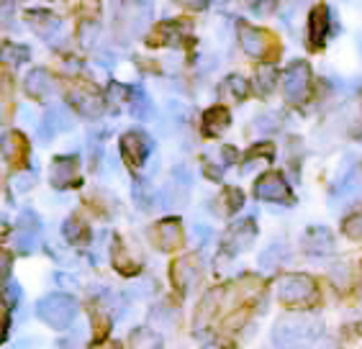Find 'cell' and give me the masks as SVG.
Here are the masks:
<instances>
[{"label":"cell","instance_id":"cell-1","mask_svg":"<svg viewBox=\"0 0 362 349\" xmlns=\"http://www.w3.org/2000/svg\"><path fill=\"white\" fill-rule=\"evenodd\" d=\"M319 316L308 314H286L272 326V344L278 349H311L321 336Z\"/></svg>","mask_w":362,"mask_h":349},{"label":"cell","instance_id":"cell-2","mask_svg":"<svg viewBox=\"0 0 362 349\" xmlns=\"http://www.w3.org/2000/svg\"><path fill=\"white\" fill-rule=\"evenodd\" d=\"M36 316L42 319L47 326L52 329H67L77 319V303L72 295L64 293H52L36 303Z\"/></svg>","mask_w":362,"mask_h":349},{"label":"cell","instance_id":"cell-3","mask_svg":"<svg viewBox=\"0 0 362 349\" xmlns=\"http://www.w3.org/2000/svg\"><path fill=\"white\" fill-rule=\"evenodd\" d=\"M275 293L278 298L293 308H306L311 306L319 295V285H316L314 278L308 275H283L275 285Z\"/></svg>","mask_w":362,"mask_h":349},{"label":"cell","instance_id":"cell-4","mask_svg":"<svg viewBox=\"0 0 362 349\" xmlns=\"http://www.w3.org/2000/svg\"><path fill=\"white\" fill-rule=\"evenodd\" d=\"M308 85H311V70H308V64L306 62H293L286 72V80H283L286 98L291 100V103H300V100H306Z\"/></svg>","mask_w":362,"mask_h":349},{"label":"cell","instance_id":"cell-5","mask_svg":"<svg viewBox=\"0 0 362 349\" xmlns=\"http://www.w3.org/2000/svg\"><path fill=\"white\" fill-rule=\"evenodd\" d=\"M255 196L259 201H270V203H291V188H288V182L283 180V174L278 172H267L262 174L257 182H255Z\"/></svg>","mask_w":362,"mask_h":349},{"label":"cell","instance_id":"cell-6","mask_svg":"<svg viewBox=\"0 0 362 349\" xmlns=\"http://www.w3.org/2000/svg\"><path fill=\"white\" fill-rule=\"evenodd\" d=\"M152 152V139L146 136L144 131H129L124 134V139H121V154L126 157V162L132 165V167H141L146 162Z\"/></svg>","mask_w":362,"mask_h":349},{"label":"cell","instance_id":"cell-7","mask_svg":"<svg viewBox=\"0 0 362 349\" xmlns=\"http://www.w3.org/2000/svg\"><path fill=\"white\" fill-rule=\"evenodd\" d=\"M239 42H242V49L250 57H265L267 52L275 47L272 36L267 31H259V28H252L247 23H239Z\"/></svg>","mask_w":362,"mask_h":349},{"label":"cell","instance_id":"cell-8","mask_svg":"<svg viewBox=\"0 0 362 349\" xmlns=\"http://www.w3.org/2000/svg\"><path fill=\"white\" fill-rule=\"evenodd\" d=\"M303 252L314 254V257H327V254H332V252H334V237H332V231L324 229V226L308 229L306 237H303Z\"/></svg>","mask_w":362,"mask_h":349},{"label":"cell","instance_id":"cell-9","mask_svg":"<svg viewBox=\"0 0 362 349\" xmlns=\"http://www.w3.org/2000/svg\"><path fill=\"white\" fill-rule=\"evenodd\" d=\"M36 242H39V218L34 213H23L18 218V231H16V249L28 254L36 249Z\"/></svg>","mask_w":362,"mask_h":349},{"label":"cell","instance_id":"cell-10","mask_svg":"<svg viewBox=\"0 0 362 349\" xmlns=\"http://www.w3.org/2000/svg\"><path fill=\"white\" fill-rule=\"evenodd\" d=\"M255 221L252 218H247V221H239L234 229L226 234V242H223V249L231 252V254H237V252H242L244 247L252 244V239H255Z\"/></svg>","mask_w":362,"mask_h":349},{"label":"cell","instance_id":"cell-11","mask_svg":"<svg viewBox=\"0 0 362 349\" xmlns=\"http://www.w3.org/2000/svg\"><path fill=\"white\" fill-rule=\"evenodd\" d=\"M154 244L160 247L162 252H173L175 247L180 244V224L177 218H168V221H160L154 226Z\"/></svg>","mask_w":362,"mask_h":349},{"label":"cell","instance_id":"cell-12","mask_svg":"<svg viewBox=\"0 0 362 349\" xmlns=\"http://www.w3.org/2000/svg\"><path fill=\"white\" fill-rule=\"evenodd\" d=\"M329 34V8L327 6H314L311 16H308V39L314 47H321Z\"/></svg>","mask_w":362,"mask_h":349},{"label":"cell","instance_id":"cell-13","mask_svg":"<svg viewBox=\"0 0 362 349\" xmlns=\"http://www.w3.org/2000/svg\"><path fill=\"white\" fill-rule=\"evenodd\" d=\"M77 177V160L75 157H57L52 162V185L54 188H67Z\"/></svg>","mask_w":362,"mask_h":349},{"label":"cell","instance_id":"cell-14","mask_svg":"<svg viewBox=\"0 0 362 349\" xmlns=\"http://www.w3.org/2000/svg\"><path fill=\"white\" fill-rule=\"evenodd\" d=\"M229 121H231V116L226 108H221V105L209 108V111L203 113V131L209 134V136H216L223 129H229Z\"/></svg>","mask_w":362,"mask_h":349},{"label":"cell","instance_id":"cell-15","mask_svg":"<svg viewBox=\"0 0 362 349\" xmlns=\"http://www.w3.org/2000/svg\"><path fill=\"white\" fill-rule=\"evenodd\" d=\"M72 119H70V113H67V108H62V105H57V108H52L47 116V121H44V131L42 136L44 139H49V136H54L57 131H64V129H70Z\"/></svg>","mask_w":362,"mask_h":349},{"label":"cell","instance_id":"cell-16","mask_svg":"<svg viewBox=\"0 0 362 349\" xmlns=\"http://www.w3.org/2000/svg\"><path fill=\"white\" fill-rule=\"evenodd\" d=\"M334 196L339 198L341 203H347V201H355V198H360V196H362V177H360V172H349V174H344V177L339 180V185H337Z\"/></svg>","mask_w":362,"mask_h":349},{"label":"cell","instance_id":"cell-17","mask_svg":"<svg viewBox=\"0 0 362 349\" xmlns=\"http://www.w3.org/2000/svg\"><path fill=\"white\" fill-rule=\"evenodd\" d=\"M26 90L31 93L34 98H44V95L52 93V77L44 70H34L26 77Z\"/></svg>","mask_w":362,"mask_h":349},{"label":"cell","instance_id":"cell-18","mask_svg":"<svg viewBox=\"0 0 362 349\" xmlns=\"http://www.w3.org/2000/svg\"><path fill=\"white\" fill-rule=\"evenodd\" d=\"M190 265H193V259L190 257L177 259V262L173 265V280L182 288V290H188L190 283H193V278H195V270H190Z\"/></svg>","mask_w":362,"mask_h":349},{"label":"cell","instance_id":"cell-19","mask_svg":"<svg viewBox=\"0 0 362 349\" xmlns=\"http://www.w3.org/2000/svg\"><path fill=\"white\" fill-rule=\"evenodd\" d=\"M26 59H28L26 47H18V44H3V47H0V62L3 64L16 67V64L26 62Z\"/></svg>","mask_w":362,"mask_h":349},{"label":"cell","instance_id":"cell-20","mask_svg":"<svg viewBox=\"0 0 362 349\" xmlns=\"http://www.w3.org/2000/svg\"><path fill=\"white\" fill-rule=\"evenodd\" d=\"M132 347L134 349H162V342L157 334L139 329V331H134L132 334Z\"/></svg>","mask_w":362,"mask_h":349},{"label":"cell","instance_id":"cell-21","mask_svg":"<svg viewBox=\"0 0 362 349\" xmlns=\"http://www.w3.org/2000/svg\"><path fill=\"white\" fill-rule=\"evenodd\" d=\"M280 259H283V244H270L267 247L265 252H262V254H259V267H262V270H267V273H270V270H275V267L280 265Z\"/></svg>","mask_w":362,"mask_h":349},{"label":"cell","instance_id":"cell-22","mask_svg":"<svg viewBox=\"0 0 362 349\" xmlns=\"http://www.w3.org/2000/svg\"><path fill=\"white\" fill-rule=\"evenodd\" d=\"M113 267L124 275H136V262L126 254V249L121 244H116V249H113Z\"/></svg>","mask_w":362,"mask_h":349},{"label":"cell","instance_id":"cell-23","mask_svg":"<svg viewBox=\"0 0 362 349\" xmlns=\"http://www.w3.org/2000/svg\"><path fill=\"white\" fill-rule=\"evenodd\" d=\"M64 237H67V242H72V244H80V242L88 239V226H85L80 218H70V221L64 224Z\"/></svg>","mask_w":362,"mask_h":349},{"label":"cell","instance_id":"cell-24","mask_svg":"<svg viewBox=\"0 0 362 349\" xmlns=\"http://www.w3.org/2000/svg\"><path fill=\"white\" fill-rule=\"evenodd\" d=\"M75 105H77V111L85 113V116H98V113H100V100H98L95 95H83V93H77Z\"/></svg>","mask_w":362,"mask_h":349},{"label":"cell","instance_id":"cell-25","mask_svg":"<svg viewBox=\"0 0 362 349\" xmlns=\"http://www.w3.org/2000/svg\"><path fill=\"white\" fill-rule=\"evenodd\" d=\"M341 231L347 234L349 239H355V242H362V213H355V216H349L341 226Z\"/></svg>","mask_w":362,"mask_h":349},{"label":"cell","instance_id":"cell-26","mask_svg":"<svg viewBox=\"0 0 362 349\" xmlns=\"http://www.w3.org/2000/svg\"><path fill=\"white\" fill-rule=\"evenodd\" d=\"M332 280H334V285L339 288V290H347V288L352 285V273H349V265H337L334 270H332Z\"/></svg>","mask_w":362,"mask_h":349},{"label":"cell","instance_id":"cell-27","mask_svg":"<svg viewBox=\"0 0 362 349\" xmlns=\"http://www.w3.org/2000/svg\"><path fill=\"white\" fill-rule=\"evenodd\" d=\"M223 201H226V213H234V211H239V208H242V203H244L242 190L229 188L226 193H223Z\"/></svg>","mask_w":362,"mask_h":349},{"label":"cell","instance_id":"cell-28","mask_svg":"<svg viewBox=\"0 0 362 349\" xmlns=\"http://www.w3.org/2000/svg\"><path fill=\"white\" fill-rule=\"evenodd\" d=\"M13 270V257H11V252L0 249V280H6Z\"/></svg>","mask_w":362,"mask_h":349},{"label":"cell","instance_id":"cell-29","mask_svg":"<svg viewBox=\"0 0 362 349\" xmlns=\"http://www.w3.org/2000/svg\"><path fill=\"white\" fill-rule=\"evenodd\" d=\"M226 85H231V93H234V98L242 100L244 95H247V83H244L242 77H229V80H226Z\"/></svg>","mask_w":362,"mask_h":349},{"label":"cell","instance_id":"cell-30","mask_svg":"<svg viewBox=\"0 0 362 349\" xmlns=\"http://www.w3.org/2000/svg\"><path fill=\"white\" fill-rule=\"evenodd\" d=\"M21 298V285L18 283H8L6 285V303L8 306H16V300Z\"/></svg>","mask_w":362,"mask_h":349},{"label":"cell","instance_id":"cell-31","mask_svg":"<svg viewBox=\"0 0 362 349\" xmlns=\"http://www.w3.org/2000/svg\"><path fill=\"white\" fill-rule=\"evenodd\" d=\"M175 3H180L182 8H190V11H203L209 6V0H175Z\"/></svg>","mask_w":362,"mask_h":349},{"label":"cell","instance_id":"cell-32","mask_svg":"<svg viewBox=\"0 0 362 349\" xmlns=\"http://www.w3.org/2000/svg\"><path fill=\"white\" fill-rule=\"evenodd\" d=\"M259 80H262V90H270L272 88V70H265L262 75H259Z\"/></svg>","mask_w":362,"mask_h":349},{"label":"cell","instance_id":"cell-33","mask_svg":"<svg viewBox=\"0 0 362 349\" xmlns=\"http://www.w3.org/2000/svg\"><path fill=\"white\" fill-rule=\"evenodd\" d=\"M8 326H11V321H8V319H3V321H0V344L6 342V331H8Z\"/></svg>","mask_w":362,"mask_h":349},{"label":"cell","instance_id":"cell-34","mask_svg":"<svg viewBox=\"0 0 362 349\" xmlns=\"http://www.w3.org/2000/svg\"><path fill=\"white\" fill-rule=\"evenodd\" d=\"M360 54H362V39H360Z\"/></svg>","mask_w":362,"mask_h":349}]
</instances>
